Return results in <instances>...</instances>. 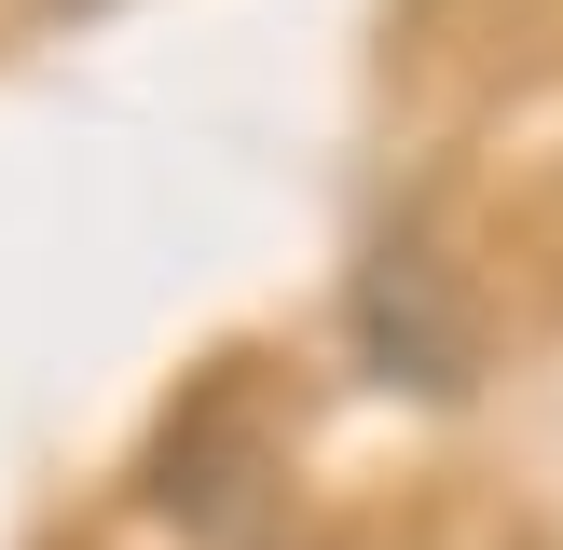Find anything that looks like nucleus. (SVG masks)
Listing matches in <instances>:
<instances>
[{
  "mask_svg": "<svg viewBox=\"0 0 563 550\" xmlns=\"http://www.w3.org/2000/svg\"><path fill=\"white\" fill-rule=\"evenodd\" d=\"M275 468H289V440H275V413H262V372L220 358V372L165 413L152 468H137V509H165L179 537H207V550H247L262 509H275Z\"/></svg>",
  "mask_w": 563,
  "mask_h": 550,
  "instance_id": "obj_1",
  "label": "nucleus"
},
{
  "mask_svg": "<svg viewBox=\"0 0 563 550\" xmlns=\"http://www.w3.org/2000/svg\"><path fill=\"white\" fill-rule=\"evenodd\" d=\"M344 344L385 399H467L482 385V302H467V275L427 234H385L344 275Z\"/></svg>",
  "mask_w": 563,
  "mask_h": 550,
  "instance_id": "obj_2",
  "label": "nucleus"
},
{
  "mask_svg": "<svg viewBox=\"0 0 563 550\" xmlns=\"http://www.w3.org/2000/svg\"><path fill=\"white\" fill-rule=\"evenodd\" d=\"M42 14H97V0H42Z\"/></svg>",
  "mask_w": 563,
  "mask_h": 550,
  "instance_id": "obj_3",
  "label": "nucleus"
}]
</instances>
